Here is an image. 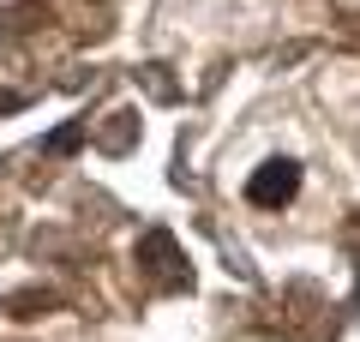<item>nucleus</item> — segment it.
I'll return each mask as SVG.
<instances>
[{"instance_id":"obj_1","label":"nucleus","mask_w":360,"mask_h":342,"mask_svg":"<svg viewBox=\"0 0 360 342\" xmlns=\"http://www.w3.org/2000/svg\"><path fill=\"white\" fill-rule=\"evenodd\" d=\"M300 186V163H288V156H276V163H264L252 175V186H246V198L252 204H288Z\"/></svg>"}]
</instances>
